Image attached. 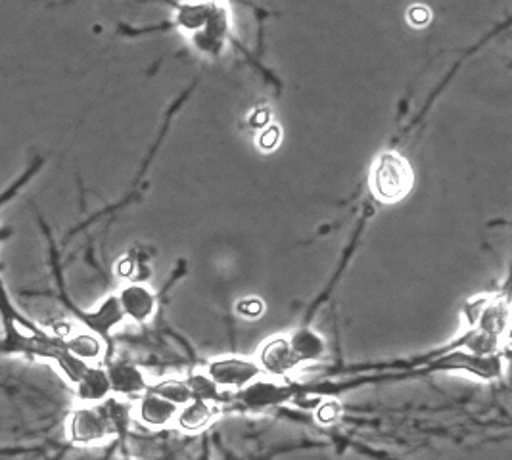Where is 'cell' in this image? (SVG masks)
Masks as SVG:
<instances>
[{
    "mask_svg": "<svg viewBox=\"0 0 512 460\" xmlns=\"http://www.w3.org/2000/svg\"><path fill=\"white\" fill-rule=\"evenodd\" d=\"M121 411L116 405H81L66 422V436L73 445H96L121 432Z\"/></svg>",
    "mask_w": 512,
    "mask_h": 460,
    "instance_id": "cell-2",
    "label": "cell"
},
{
    "mask_svg": "<svg viewBox=\"0 0 512 460\" xmlns=\"http://www.w3.org/2000/svg\"><path fill=\"white\" fill-rule=\"evenodd\" d=\"M119 307L125 319L133 322H146L152 319L156 311V296L144 284H129L125 286L119 296Z\"/></svg>",
    "mask_w": 512,
    "mask_h": 460,
    "instance_id": "cell-5",
    "label": "cell"
},
{
    "mask_svg": "<svg viewBox=\"0 0 512 460\" xmlns=\"http://www.w3.org/2000/svg\"><path fill=\"white\" fill-rule=\"evenodd\" d=\"M280 133L277 127H269L267 131H263V135L259 138V146L263 150H273L279 144Z\"/></svg>",
    "mask_w": 512,
    "mask_h": 460,
    "instance_id": "cell-15",
    "label": "cell"
},
{
    "mask_svg": "<svg viewBox=\"0 0 512 460\" xmlns=\"http://www.w3.org/2000/svg\"><path fill=\"white\" fill-rule=\"evenodd\" d=\"M263 370L254 361L242 357L217 359L208 367V378L217 386V390H244L257 382Z\"/></svg>",
    "mask_w": 512,
    "mask_h": 460,
    "instance_id": "cell-4",
    "label": "cell"
},
{
    "mask_svg": "<svg viewBox=\"0 0 512 460\" xmlns=\"http://www.w3.org/2000/svg\"><path fill=\"white\" fill-rule=\"evenodd\" d=\"M338 414H340V407L336 405V403H326L325 407L319 411V420L321 422H325V424H328V422H332V420H336L338 418Z\"/></svg>",
    "mask_w": 512,
    "mask_h": 460,
    "instance_id": "cell-17",
    "label": "cell"
},
{
    "mask_svg": "<svg viewBox=\"0 0 512 460\" xmlns=\"http://www.w3.org/2000/svg\"><path fill=\"white\" fill-rule=\"evenodd\" d=\"M215 411L211 409L208 401L202 399H192L187 405H183V409L177 413V424L181 430L185 432H200L204 428L210 426Z\"/></svg>",
    "mask_w": 512,
    "mask_h": 460,
    "instance_id": "cell-10",
    "label": "cell"
},
{
    "mask_svg": "<svg viewBox=\"0 0 512 460\" xmlns=\"http://www.w3.org/2000/svg\"><path fill=\"white\" fill-rule=\"evenodd\" d=\"M108 372V380H110V388L114 393L119 395H135L148 390V382L146 376L140 368L127 365V363H119L106 368Z\"/></svg>",
    "mask_w": 512,
    "mask_h": 460,
    "instance_id": "cell-9",
    "label": "cell"
},
{
    "mask_svg": "<svg viewBox=\"0 0 512 460\" xmlns=\"http://www.w3.org/2000/svg\"><path fill=\"white\" fill-rule=\"evenodd\" d=\"M409 22L413 23L415 27L426 25V23L430 22V12H428V8H424V6H413V8L409 10Z\"/></svg>",
    "mask_w": 512,
    "mask_h": 460,
    "instance_id": "cell-16",
    "label": "cell"
},
{
    "mask_svg": "<svg viewBox=\"0 0 512 460\" xmlns=\"http://www.w3.org/2000/svg\"><path fill=\"white\" fill-rule=\"evenodd\" d=\"M77 397L81 399L83 405H96L102 403L110 393V380L106 368L89 367L83 374V378L75 386Z\"/></svg>",
    "mask_w": 512,
    "mask_h": 460,
    "instance_id": "cell-8",
    "label": "cell"
},
{
    "mask_svg": "<svg viewBox=\"0 0 512 460\" xmlns=\"http://www.w3.org/2000/svg\"><path fill=\"white\" fill-rule=\"evenodd\" d=\"M259 368L271 376H284L298 367L288 338H273L259 351Z\"/></svg>",
    "mask_w": 512,
    "mask_h": 460,
    "instance_id": "cell-6",
    "label": "cell"
},
{
    "mask_svg": "<svg viewBox=\"0 0 512 460\" xmlns=\"http://www.w3.org/2000/svg\"><path fill=\"white\" fill-rule=\"evenodd\" d=\"M374 196L380 202H399L413 188V171L409 161L396 152L382 154L374 161L371 173Z\"/></svg>",
    "mask_w": 512,
    "mask_h": 460,
    "instance_id": "cell-3",
    "label": "cell"
},
{
    "mask_svg": "<svg viewBox=\"0 0 512 460\" xmlns=\"http://www.w3.org/2000/svg\"><path fill=\"white\" fill-rule=\"evenodd\" d=\"M117 460H137V459H131V457H123V459H117Z\"/></svg>",
    "mask_w": 512,
    "mask_h": 460,
    "instance_id": "cell-18",
    "label": "cell"
},
{
    "mask_svg": "<svg viewBox=\"0 0 512 460\" xmlns=\"http://www.w3.org/2000/svg\"><path fill=\"white\" fill-rule=\"evenodd\" d=\"M238 311L244 317H257L263 313V303L259 299H244L238 303Z\"/></svg>",
    "mask_w": 512,
    "mask_h": 460,
    "instance_id": "cell-14",
    "label": "cell"
},
{
    "mask_svg": "<svg viewBox=\"0 0 512 460\" xmlns=\"http://www.w3.org/2000/svg\"><path fill=\"white\" fill-rule=\"evenodd\" d=\"M150 390L156 391L158 395H162L163 399L171 401L177 407H183L188 401H192V391L188 388V382L183 380H165Z\"/></svg>",
    "mask_w": 512,
    "mask_h": 460,
    "instance_id": "cell-13",
    "label": "cell"
},
{
    "mask_svg": "<svg viewBox=\"0 0 512 460\" xmlns=\"http://www.w3.org/2000/svg\"><path fill=\"white\" fill-rule=\"evenodd\" d=\"M0 353L39 359L56 368L70 386H77L91 365L71 355L66 338L50 334L18 309L0 273Z\"/></svg>",
    "mask_w": 512,
    "mask_h": 460,
    "instance_id": "cell-1",
    "label": "cell"
},
{
    "mask_svg": "<svg viewBox=\"0 0 512 460\" xmlns=\"http://www.w3.org/2000/svg\"><path fill=\"white\" fill-rule=\"evenodd\" d=\"M179 413V407L173 405L171 401L163 399L156 391L148 390L139 399L137 405V414L140 422L148 428H163Z\"/></svg>",
    "mask_w": 512,
    "mask_h": 460,
    "instance_id": "cell-7",
    "label": "cell"
},
{
    "mask_svg": "<svg viewBox=\"0 0 512 460\" xmlns=\"http://www.w3.org/2000/svg\"><path fill=\"white\" fill-rule=\"evenodd\" d=\"M39 169H41V160H35L33 163H29V165L25 167L24 173H22L14 183L8 184V186L0 192V213H2V209L8 206L12 200H16V198L22 194V190H24L25 186L37 177Z\"/></svg>",
    "mask_w": 512,
    "mask_h": 460,
    "instance_id": "cell-12",
    "label": "cell"
},
{
    "mask_svg": "<svg viewBox=\"0 0 512 460\" xmlns=\"http://www.w3.org/2000/svg\"><path fill=\"white\" fill-rule=\"evenodd\" d=\"M292 353L298 361V365L303 363H313L325 355L326 345L321 336H317L311 330H300L292 338H288Z\"/></svg>",
    "mask_w": 512,
    "mask_h": 460,
    "instance_id": "cell-11",
    "label": "cell"
}]
</instances>
